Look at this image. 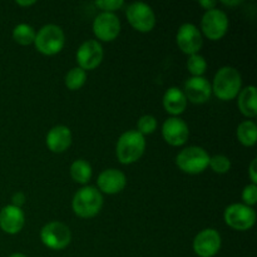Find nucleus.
<instances>
[{"label": "nucleus", "mask_w": 257, "mask_h": 257, "mask_svg": "<svg viewBox=\"0 0 257 257\" xmlns=\"http://www.w3.org/2000/svg\"><path fill=\"white\" fill-rule=\"evenodd\" d=\"M210 163V155L207 151L198 146H191L181 151L176 157V165L182 172L187 175H200Z\"/></svg>", "instance_id": "obj_5"}, {"label": "nucleus", "mask_w": 257, "mask_h": 257, "mask_svg": "<svg viewBox=\"0 0 257 257\" xmlns=\"http://www.w3.org/2000/svg\"><path fill=\"white\" fill-rule=\"evenodd\" d=\"M243 201V205L248 206V207H252L257 203V186L251 183L247 185L242 191V195H241Z\"/></svg>", "instance_id": "obj_28"}, {"label": "nucleus", "mask_w": 257, "mask_h": 257, "mask_svg": "<svg viewBox=\"0 0 257 257\" xmlns=\"http://www.w3.org/2000/svg\"><path fill=\"white\" fill-rule=\"evenodd\" d=\"M33 44L35 45L38 52L42 53L43 55L52 57V55H55L62 52V49L64 48V32L58 25L47 24L43 28H40L39 32L35 35V40Z\"/></svg>", "instance_id": "obj_4"}, {"label": "nucleus", "mask_w": 257, "mask_h": 257, "mask_svg": "<svg viewBox=\"0 0 257 257\" xmlns=\"http://www.w3.org/2000/svg\"><path fill=\"white\" fill-rule=\"evenodd\" d=\"M99 192L107 193V195H117L124 190L127 185V177L124 173L115 168H109L100 172L97 180Z\"/></svg>", "instance_id": "obj_16"}, {"label": "nucleus", "mask_w": 257, "mask_h": 257, "mask_svg": "<svg viewBox=\"0 0 257 257\" xmlns=\"http://www.w3.org/2000/svg\"><path fill=\"white\" fill-rule=\"evenodd\" d=\"M103 196L93 186H84L77 191L72 201V208L78 217L92 218L100 212Z\"/></svg>", "instance_id": "obj_2"}, {"label": "nucleus", "mask_w": 257, "mask_h": 257, "mask_svg": "<svg viewBox=\"0 0 257 257\" xmlns=\"http://www.w3.org/2000/svg\"><path fill=\"white\" fill-rule=\"evenodd\" d=\"M176 42L182 53L188 55L198 54L203 45L202 34L196 25L191 23L182 24L176 35Z\"/></svg>", "instance_id": "obj_10"}, {"label": "nucleus", "mask_w": 257, "mask_h": 257, "mask_svg": "<svg viewBox=\"0 0 257 257\" xmlns=\"http://www.w3.org/2000/svg\"><path fill=\"white\" fill-rule=\"evenodd\" d=\"M45 142L53 153H63L72 145V132L67 125H55L48 132Z\"/></svg>", "instance_id": "obj_18"}, {"label": "nucleus", "mask_w": 257, "mask_h": 257, "mask_svg": "<svg viewBox=\"0 0 257 257\" xmlns=\"http://www.w3.org/2000/svg\"><path fill=\"white\" fill-rule=\"evenodd\" d=\"M35 35H37V33H35L34 28L29 24H25V23L18 24L13 30V39L19 45L33 44L35 40Z\"/></svg>", "instance_id": "obj_23"}, {"label": "nucleus", "mask_w": 257, "mask_h": 257, "mask_svg": "<svg viewBox=\"0 0 257 257\" xmlns=\"http://www.w3.org/2000/svg\"><path fill=\"white\" fill-rule=\"evenodd\" d=\"M221 243V235L215 228H205L196 235L192 246L198 257H213L220 251Z\"/></svg>", "instance_id": "obj_11"}, {"label": "nucleus", "mask_w": 257, "mask_h": 257, "mask_svg": "<svg viewBox=\"0 0 257 257\" xmlns=\"http://www.w3.org/2000/svg\"><path fill=\"white\" fill-rule=\"evenodd\" d=\"M104 52L103 47L97 40H87L77 50L78 67L83 70H93L102 63Z\"/></svg>", "instance_id": "obj_13"}, {"label": "nucleus", "mask_w": 257, "mask_h": 257, "mask_svg": "<svg viewBox=\"0 0 257 257\" xmlns=\"http://www.w3.org/2000/svg\"><path fill=\"white\" fill-rule=\"evenodd\" d=\"M187 69L192 77H202L207 69V62L200 54L190 55L187 60Z\"/></svg>", "instance_id": "obj_25"}, {"label": "nucleus", "mask_w": 257, "mask_h": 257, "mask_svg": "<svg viewBox=\"0 0 257 257\" xmlns=\"http://www.w3.org/2000/svg\"><path fill=\"white\" fill-rule=\"evenodd\" d=\"M25 203V195L23 192H15L12 197V205L22 208Z\"/></svg>", "instance_id": "obj_30"}, {"label": "nucleus", "mask_w": 257, "mask_h": 257, "mask_svg": "<svg viewBox=\"0 0 257 257\" xmlns=\"http://www.w3.org/2000/svg\"><path fill=\"white\" fill-rule=\"evenodd\" d=\"M85 80H87V72L82 68L74 67L67 73L64 82L69 90H78L85 84Z\"/></svg>", "instance_id": "obj_24"}, {"label": "nucleus", "mask_w": 257, "mask_h": 257, "mask_svg": "<svg viewBox=\"0 0 257 257\" xmlns=\"http://www.w3.org/2000/svg\"><path fill=\"white\" fill-rule=\"evenodd\" d=\"M92 167L85 160H77L70 166V176L73 181L80 185H87L92 178Z\"/></svg>", "instance_id": "obj_22"}, {"label": "nucleus", "mask_w": 257, "mask_h": 257, "mask_svg": "<svg viewBox=\"0 0 257 257\" xmlns=\"http://www.w3.org/2000/svg\"><path fill=\"white\" fill-rule=\"evenodd\" d=\"M163 140L172 147L183 146L188 140L190 131L187 123L178 117H171L162 125Z\"/></svg>", "instance_id": "obj_14"}, {"label": "nucleus", "mask_w": 257, "mask_h": 257, "mask_svg": "<svg viewBox=\"0 0 257 257\" xmlns=\"http://www.w3.org/2000/svg\"><path fill=\"white\" fill-rule=\"evenodd\" d=\"M156 128H157V119L151 114L142 115L137 123V132H140L143 137L152 135Z\"/></svg>", "instance_id": "obj_27"}, {"label": "nucleus", "mask_w": 257, "mask_h": 257, "mask_svg": "<svg viewBox=\"0 0 257 257\" xmlns=\"http://www.w3.org/2000/svg\"><path fill=\"white\" fill-rule=\"evenodd\" d=\"M127 20L133 29L140 33H150L156 27V14L146 3H132L125 10Z\"/></svg>", "instance_id": "obj_7"}, {"label": "nucleus", "mask_w": 257, "mask_h": 257, "mask_svg": "<svg viewBox=\"0 0 257 257\" xmlns=\"http://www.w3.org/2000/svg\"><path fill=\"white\" fill-rule=\"evenodd\" d=\"M248 175H250V180L253 185L257 183V160L253 158L252 162H251L250 168H248Z\"/></svg>", "instance_id": "obj_31"}, {"label": "nucleus", "mask_w": 257, "mask_h": 257, "mask_svg": "<svg viewBox=\"0 0 257 257\" xmlns=\"http://www.w3.org/2000/svg\"><path fill=\"white\" fill-rule=\"evenodd\" d=\"M9 257H27V256L23 255V253H13V255L9 256Z\"/></svg>", "instance_id": "obj_35"}, {"label": "nucleus", "mask_w": 257, "mask_h": 257, "mask_svg": "<svg viewBox=\"0 0 257 257\" xmlns=\"http://www.w3.org/2000/svg\"><path fill=\"white\" fill-rule=\"evenodd\" d=\"M200 5L202 8H205L206 12H207V10L215 9L216 5H217V3L213 2V0H202V2H200Z\"/></svg>", "instance_id": "obj_32"}, {"label": "nucleus", "mask_w": 257, "mask_h": 257, "mask_svg": "<svg viewBox=\"0 0 257 257\" xmlns=\"http://www.w3.org/2000/svg\"><path fill=\"white\" fill-rule=\"evenodd\" d=\"M237 97L238 109L241 110V113L247 118H255L257 115L256 88L253 85H248L241 89Z\"/></svg>", "instance_id": "obj_20"}, {"label": "nucleus", "mask_w": 257, "mask_h": 257, "mask_svg": "<svg viewBox=\"0 0 257 257\" xmlns=\"http://www.w3.org/2000/svg\"><path fill=\"white\" fill-rule=\"evenodd\" d=\"M237 140L245 147H252L256 145L257 140V125L253 120H245L240 123L236 131Z\"/></svg>", "instance_id": "obj_21"}, {"label": "nucleus", "mask_w": 257, "mask_h": 257, "mask_svg": "<svg viewBox=\"0 0 257 257\" xmlns=\"http://www.w3.org/2000/svg\"><path fill=\"white\" fill-rule=\"evenodd\" d=\"M222 4L227 5V7H235V5H240L241 2L240 0H222Z\"/></svg>", "instance_id": "obj_33"}, {"label": "nucleus", "mask_w": 257, "mask_h": 257, "mask_svg": "<svg viewBox=\"0 0 257 257\" xmlns=\"http://www.w3.org/2000/svg\"><path fill=\"white\" fill-rule=\"evenodd\" d=\"M17 4L18 5H20V7H32V5H34L35 4V2H20V0H18L17 2Z\"/></svg>", "instance_id": "obj_34"}, {"label": "nucleus", "mask_w": 257, "mask_h": 257, "mask_svg": "<svg viewBox=\"0 0 257 257\" xmlns=\"http://www.w3.org/2000/svg\"><path fill=\"white\" fill-rule=\"evenodd\" d=\"M162 103L166 112L170 113L172 117H178L180 114H182L187 107V99H186L185 93L177 87H171L166 90L163 94Z\"/></svg>", "instance_id": "obj_19"}, {"label": "nucleus", "mask_w": 257, "mask_h": 257, "mask_svg": "<svg viewBox=\"0 0 257 257\" xmlns=\"http://www.w3.org/2000/svg\"><path fill=\"white\" fill-rule=\"evenodd\" d=\"M93 33L102 42H113L120 33V22L114 13H100L93 22Z\"/></svg>", "instance_id": "obj_12"}, {"label": "nucleus", "mask_w": 257, "mask_h": 257, "mask_svg": "<svg viewBox=\"0 0 257 257\" xmlns=\"http://www.w3.org/2000/svg\"><path fill=\"white\" fill-rule=\"evenodd\" d=\"M223 220L226 225L236 231H247L256 222V212L243 203H233L225 210Z\"/></svg>", "instance_id": "obj_8"}, {"label": "nucleus", "mask_w": 257, "mask_h": 257, "mask_svg": "<svg viewBox=\"0 0 257 257\" xmlns=\"http://www.w3.org/2000/svg\"><path fill=\"white\" fill-rule=\"evenodd\" d=\"M201 30L207 39H222L228 30V18L226 13L216 8L207 10L201 20Z\"/></svg>", "instance_id": "obj_9"}, {"label": "nucleus", "mask_w": 257, "mask_h": 257, "mask_svg": "<svg viewBox=\"0 0 257 257\" xmlns=\"http://www.w3.org/2000/svg\"><path fill=\"white\" fill-rule=\"evenodd\" d=\"M25 225V215L22 208L8 205L0 211V228L8 235H17Z\"/></svg>", "instance_id": "obj_17"}, {"label": "nucleus", "mask_w": 257, "mask_h": 257, "mask_svg": "<svg viewBox=\"0 0 257 257\" xmlns=\"http://www.w3.org/2000/svg\"><path fill=\"white\" fill-rule=\"evenodd\" d=\"M183 93L186 99L190 100L193 104H202L210 100L212 95V88L211 83L203 77H191L185 83Z\"/></svg>", "instance_id": "obj_15"}, {"label": "nucleus", "mask_w": 257, "mask_h": 257, "mask_svg": "<svg viewBox=\"0 0 257 257\" xmlns=\"http://www.w3.org/2000/svg\"><path fill=\"white\" fill-rule=\"evenodd\" d=\"M40 240L43 245L54 251L64 250L72 241L69 227L59 221H52L40 230Z\"/></svg>", "instance_id": "obj_6"}, {"label": "nucleus", "mask_w": 257, "mask_h": 257, "mask_svg": "<svg viewBox=\"0 0 257 257\" xmlns=\"http://www.w3.org/2000/svg\"><path fill=\"white\" fill-rule=\"evenodd\" d=\"M242 87V78L238 70L233 67H222L217 70L211 84L212 93L223 102L237 98Z\"/></svg>", "instance_id": "obj_1"}, {"label": "nucleus", "mask_w": 257, "mask_h": 257, "mask_svg": "<svg viewBox=\"0 0 257 257\" xmlns=\"http://www.w3.org/2000/svg\"><path fill=\"white\" fill-rule=\"evenodd\" d=\"M124 5L123 0H100L95 2V7L103 10V13H113L115 10H119Z\"/></svg>", "instance_id": "obj_29"}, {"label": "nucleus", "mask_w": 257, "mask_h": 257, "mask_svg": "<svg viewBox=\"0 0 257 257\" xmlns=\"http://www.w3.org/2000/svg\"><path fill=\"white\" fill-rule=\"evenodd\" d=\"M145 150V137L137 131H127L118 140L115 153L122 165H132L142 157Z\"/></svg>", "instance_id": "obj_3"}, {"label": "nucleus", "mask_w": 257, "mask_h": 257, "mask_svg": "<svg viewBox=\"0 0 257 257\" xmlns=\"http://www.w3.org/2000/svg\"><path fill=\"white\" fill-rule=\"evenodd\" d=\"M208 167L218 175H225L231 170V161L230 158L223 155H216L213 157H210V163Z\"/></svg>", "instance_id": "obj_26"}]
</instances>
